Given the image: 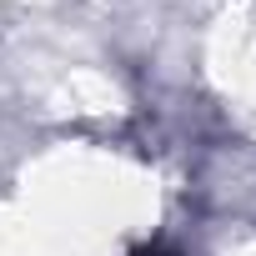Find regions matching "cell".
<instances>
[{
    "instance_id": "1",
    "label": "cell",
    "mask_w": 256,
    "mask_h": 256,
    "mask_svg": "<svg viewBox=\"0 0 256 256\" xmlns=\"http://www.w3.org/2000/svg\"><path fill=\"white\" fill-rule=\"evenodd\" d=\"M136 256H181V251H176V246H166V241H156V246H141Z\"/></svg>"
}]
</instances>
